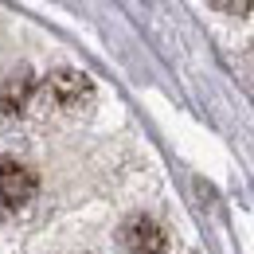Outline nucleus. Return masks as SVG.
I'll use <instances>...</instances> for the list:
<instances>
[{"mask_svg":"<svg viewBox=\"0 0 254 254\" xmlns=\"http://www.w3.org/2000/svg\"><path fill=\"white\" fill-rule=\"evenodd\" d=\"M39 191L35 172L16 157H0V215H12L20 207H28Z\"/></svg>","mask_w":254,"mask_h":254,"instance_id":"obj_1","label":"nucleus"},{"mask_svg":"<svg viewBox=\"0 0 254 254\" xmlns=\"http://www.w3.org/2000/svg\"><path fill=\"white\" fill-rule=\"evenodd\" d=\"M47 94H51L55 106H63V110H82V106L94 98V82H90L82 70L63 66V70H55V74L47 78Z\"/></svg>","mask_w":254,"mask_h":254,"instance_id":"obj_2","label":"nucleus"},{"mask_svg":"<svg viewBox=\"0 0 254 254\" xmlns=\"http://www.w3.org/2000/svg\"><path fill=\"white\" fill-rule=\"evenodd\" d=\"M122 243H126L129 254H164L168 247V235L157 219L149 215H133V219L122 227Z\"/></svg>","mask_w":254,"mask_h":254,"instance_id":"obj_3","label":"nucleus"},{"mask_svg":"<svg viewBox=\"0 0 254 254\" xmlns=\"http://www.w3.org/2000/svg\"><path fill=\"white\" fill-rule=\"evenodd\" d=\"M32 94V78L20 74V78H8L4 90H0V114H24V102Z\"/></svg>","mask_w":254,"mask_h":254,"instance_id":"obj_4","label":"nucleus"}]
</instances>
